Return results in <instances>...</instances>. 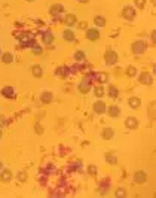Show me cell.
Here are the masks:
<instances>
[{
  "label": "cell",
  "instance_id": "6da1fadb",
  "mask_svg": "<svg viewBox=\"0 0 156 198\" xmlns=\"http://www.w3.org/2000/svg\"><path fill=\"white\" fill-rule=\"evenodd\" d=\"M131 49H132L134 54H143V52L146 51V42L144 40H135L134 43H132Z\"/></svg>",
  "mask_w": 156,
  "mask_h": 198
},
{
  "label": "cell",
  "instance_id": "7a4b0ae2",
  "mask_svg": "<svg viewBox=\"0 0 156 198\" xmlns=\"http://www.w3.org/2000/svg\"><path fill=\"white\" fill-rule=\"evenodd\" d=\"M104 61H106L107 66H113V64H116V61H117V54H116L115 51H107L106 55H104Z\"/></svg>",
  "mask_w": 156,
  "mask_h": 198
},
{
  "label": "cell",
  "instance_id": "3957f363",
  "mask_svg": "<svg viewBox=\"0 0 156 198\" xmlns=\"http://www.w3.org/2000/svg\"><path fill=\"white\" fill-rule=\"evenodd\" d=\"M122 16L125 20H132L135 16V9L132 6H125L122 9Z\"/></svg>",
  "mask_w": 156,
  "mask_h": 198
},
{
  "label": "cell",
  "instance_id": "277c9868",
  "mask_svg": "<svg viewBox=\"0 0 156 198\" xmlns=\"http://www.w3.org/2000/svg\"><path fill=\"white\" fill-rule=\"evenodd\" d=\"M134 180H135L137 183H146V180H147V173L143 170H138L135 171V174H134Z\"/></svg>",
  "mask_w": 156,
  "mask_h": 198
},
{
  "label": "cell",
  "instance_id": "5b68a950",
  "mask_svg": "<svg viewBox=\"0 0 156 198\" xmlns=\"http://www.w3.org/2000/svg\"><path fill=\"white\" fill-rule=\"evenodd\" d=\"M125 127L129 128V130H135L137 127H138V121H137V118H134V116L126 118V121H125Z\"/></svg>",
  "mask_w": 156,
  "mask_h": 198
},
{
  "label": "cell",
  "instance_id": "8992f818",
  "mask_svg": "<svg viewBox=\"0 0 156 198\" xmlns=\"http://www.w3.org/2000/svg\"><path fill=\"white\" fill-rule=\"evenodd\" d=\"M86 37L89 40H98L100 39V31L97 28H88L86 30Z\"/></svg>",
  "mask_w": 156,
  "mask_h": 198
},
{
  "label": "cell",
  "instance_id": "52a82bcc",
  "mask_svg": "<svg viewBox=\"0 0 156 198\" xmlns=\"http://www.w3.org/2000/svg\"><path fill=\"white\" fill-rule=\"evenodd\" d=\"M11 179H12V171L11 170H3L0 173V180L2 182L7 183V182H11Z\"/></svg>",
  "mask_w": 156,
  "mask_h": 198
},
{
  "label": "cell",
  "instance_id": "ba28073f",
  "mask_svg": "<svg viewBox=\"0 0 156 198\" xmlns=\"http://www.w3.org/2000/svg\"><path fill=\"white\" fill-rule=\"evenodd\" d=\"M140 82H141V83H146V85H152L153 79H152V76H150L147 72H143L141 75H140Z\"/></svg>",
  "mask_w": 156,
  "mask_h": 198
},
{
  "label": "cell",
  "instance_id": "9c48e42d",
  "mask_svg": "<svg viewBox=\"0 0 156 198\" xmlns=\"http://www.w3.org/2000/svg\"><path fill=\"white\" fill-rule=\"evenodd\" d=\"M128 104H129V107H132V109H138L141 106V100L138 97H131L128 100Z\"/></svg>",
  "mask_w": 156,
  "mask_h": 198
},
{
  "label": "cell",
  "instance_id": "30bf717a",
  "mask_svg": "<svg viewBox=\"0 0 156 198\" xmlns=\"http://www.w3.org/2000/svg\"><path fill=\"white\" fill-rule=\"evenodd\" d=\"M94 112L95 113H100V115L104 113V112H106V104H104L103 101H97L94 104Z\"/></svg>",
  "mask_w": 156,
  "mask_h": 198
},
{
  "label": "cell",
  "instance_id": "8fae6325",
  "mask_svg": "<svg viewBox=\"0 0 156 198\" xmlns=\"http://www.w3.org/2000/svg\"><path fill=\"white\" fill-rule=\"evenodd\" d=\"M64 22H66V26H68V27H73V26L76 24V15L68 14L67 16H66V20H64Z\"/></svg>",
  "mask_w": 156,
  "mask_h": 198
},
{
  "label": "cell",
  "instance_id": "7c38bea8",
  "mask_svg": "<svg viewBox=\"0 0 156 198\" xmlns=\"http://www.w3.org/2000/svg\"><path fill=\"white\" fill-rule=\"evenodd\" d=\"M62 36H64V40H67V42H73V40H75V33H73V31H71L70 28L64 30Z\"/></svg>",
  "mask_w": 156,
  "mask_h": 198
},
{
  "label": "cell",
  "instance_id": "4fadbf2b",
  "mask_svg": "<svg viewBox=\"0 0 156 198\" xmlns=\"http://www.w3.org/2000/svg\"><path fill=\"white\" fill-rule=\"evenodd\" d=\"M107 112H109V115L112 116V118H116V116L121 115V109H119L117 106H110L109 109H107Z\"/></svg>",
  "mask_w": 156,
  "mask_h": 198
},
{
  "label": "cell",
  "instance_id": "5bb4252c",
  "mask_svg": "<svg viewBox=\"0 0 156 198\" xmlns=\"http://www.w3.org/2000/svg\"><path fill=\"white\" fill-rule=\"evenodd\" d=\"M2 96L7 97V98L14 97V88H12V87H5V88L2 89Z\"/></svg>",
  "mask_w": 156,
  "mask_h": 198
},
{
  "label": "cell",
  "instance_id": "9a60e30c",
  "mask_svg": "<svg viewBox=\"0 0 156 198\" xmlns=\"http://www.w3.org/2000/svg\"><path fill=\"white\" fill-rule=\"evenodd\" d=\"M62 9H64V6L62 5H60V3H57V5H54V6L51 7V14L52 15H58L62 12Z\"/></svg>",
  "mask_w": 156,
  "mask_h": 198
},
{
  "label": "cell",
  "instance_id": "2e32d148",
  "mask_svg": "<svg viewBox=\"0 0 156 198\" xmlns=\"http://www.w3.org/2000/svg\"><path fill=\"white\" fill-rule=\"evenodd\" d=\"M89 88H91V87H89L88 82H80L79 83V87H77L79 92H82V94H86V92L89 91Z\"/></svg>",
  "mask_w": 156,
  "mask_h": 198
},
{
  "label": "cell",
  "instance_id": "e0dca14e",
  "mask_svg": "<svg viewBox=\"0 0 156 198\" xmlns=\"http://www.w3.org/2000/svg\"><path fill=\"white\" fill-rule=\"evenodd\" d=\"M2 61L5 63V64H9V63L14 61V55L11 54V52H5V54L2 55Z\"/></svg>",
  "mask_w": 156,
  "mask_h": 198
},
{
  "label": "cell",
  "instance_id": "ac0fdd59",
  "mask_svg": "<svg viewBox=\"0 0 156 198\" xmlns=\"http://www.w3.org/2000/svg\"><path fill=\"white\" fill-rule=\"evenodd\" d=\"M107 94H109L112 98H116V97H117V94H119V91H117V88H116V87L110 85L109 88H107Z\"/></svg>",
  "mask_w": 156,
  "mask_h": 198
},
{
  "label": "cell",
  "instance_id": "d6986e66",
  "mask_svg": "<svg viewBox=\"0 0 156 198\" xmlns=\"http://www.w3.org/2000/svg\"><path fill=\"white\" fill-rule=\"evenodd\" d=\"M101 137L103 139H107V140L112 139V137H113V130H112V128H104L101 133Z\"/></svg>",
  "mask_w": 156,
  "mask_h": 198
},
{
  "label": "cell",
  "instance_id": "ffe728a7",
  "mask_svg": "<svg viewBox=\"0 0 156 198\" xmlns=\"http://www.w3.org/2000/svg\"><path fill=\"white\" fill-rule=\"evenodd\" d=\"M106 161L109 164H116L117 163V158H116L115 153H106Z\"/></svg>",
  "mask_w": 156,
  "mask_h": 198
},
{
  "label": "cell",
  "instance_id": "44dd1931",
  "mask_svg": "<svg viewBox=\"0 0 156 198\" xmlns=\"http://www.w3.org/2000/svg\"><path fill=\"white\" fill-rule=\"evenodd\" d=\"M43 40H45V43L51 45V43L54 42V36H52V33H51V31H48V33L43 34Z\"/></svg>",
  "mask_w": 156,
  "mask_h": 198
},
{
  "label": "cell",
  "instance_id": "7402d4cb",
  "mask_svg": "<svg viewBox=\"0 0 156 198\" xmlns=\"http://www.w3.org/2000/svg\"><path fill=\"white\" fill-rule=\"evenodd\" d=\"M42 101L43 103L52 101V92H43V94H42Z\"/></svg>",
  "mask_w": 156,
  "mask_h": 198
},
{
  "label": "cell",
  "instance_id": "603a6c76",
  "mask_svg": "<svg viewBox=\"0 0 156 198\" xmlns=\"http://www.w3.org/2000/svg\"><path fill=\"white\" fill-rule=\"evenodd\" d=\"M94 22L98 26V27H103V26H106V20H104V16H95L94 18Z\"/></svg>",
  "mask_w": 156,
  "mask_h": 198
},
{
  "label": "cell",
  "instance_id": "cb8c5ba5",
  "mask_svg": "<svg viewBox=\"0 0 156 198\" xmlns=\"http://www.w3.org/2000/svg\"><path fill=\"white\" fill-rule=\"evenodd\" d=\"M31 70H33V75L36 76V78H40L42 76V67L40 66H33Z\"/></svg>",
  "mask_w": 156,
  "mask_h": 198
},
{
  "label": "cell",
  "instance_id": "d4e9b609",
  "mask_svg": "<svg viewBox=\"0 0 156 198\" xmlns=\"http://www.w3.org/2000/svg\"><path fill=\"white\" fill-rule=\"evenodd\" d=\"M94 94H95V97H103L104 96V88H103V87H95Z\"/></svg>",
  "mask_w": 156,
  "mask_h": 198
},
{
  "label": "cell",
  "instance_id": "484cf974",
  "mask_svg": "<svg viewBox=\"0 0 156 198\" xmlns=\"http://www.w3.org/2000/svg\"><path fill=\"white\" fill-rule=\"evenodd\" d=\"M75 60H77V61L85 60V52H83V51H77V52L75 54Z\"/></svg>",
  "mask_w": 156,
  "mask_h": 198
},
{
  "label": "cell",
  "instance_id": "4316f807",
  "mask_svg": "<svg viewBox=\"0 0 156 198\" xmlns=\"http://www.w3.org/2000/svg\"><path fill=\"white\" fill-rule=\"evenodd\" d=\"M144 5H146V0H135V6L138 7V9H143Z\"/></svg>",
  "mask_w": 156,
  "mask_h": 198
},
{
  "label": "cell",
  "instance_id": "83f0119b",
  "mask_svg": "<svg viewBox=\"0 0 156 198\" xmlns=\"http://www.w3.org/2000/svg\"><path fill=\"white\" fill-rule=\"evenodd\" d=\"M18 179H20L21 182L27 180V173H25V171H21V173H18Z\"/></svg>",
  "mask_w": 156,
  "mask_h": 198
},
{
  "label": "cell",
  "instance_id": "f1b7e54d",
  "mask_svg": "<svg viewBox=\"0 0 156 198\" xmlns=\"http://www.w3.org/2000/svg\"><path fill=\"white\" fill-rule=\"evenodd\" d=\"M31 46H33V52L34 54H40L42 52V49H40V46H39V45H36V43H33V45H31Z\"/></svg>",
  "mask_w": 156,
  "mask_h": 198
},
{
  "label": "cell",
  "instance_id": "f546056e",
  "mask_svg": "<svg viewBox=\"0 0 156 198\" xmlns=\"http://www.w3.org/2000/svg\"><path fill=\"white\" fill-rule=\"evenodd\" d=\"M126 195V192H125V189H122V188H119L117 191H116V197H125Z\"/></svg>",
  "mask_w": 156,
  "mask_h": 198
},
{
  "label": "cell",
  "instance_id": "4dcf8cb0",
  "mask_svg": "<svg viewBox=\"0 0 156 198\" xmlns=\"http://www.w3.org/2000/svg\"><path fill=\"white\" fill-rule=\"evenodd\" d=\"M135 67H132V66H129L128 67V72H126V73H128V76H135Z\"/></svg>",
  "mask_w": 156,
  "mask_h": 198
},
{
  "label": "cell",
  "instance_id": "1f68e13d",
  "mask_svg": "<svg viewBox=\"0 0 156 198\" xmlns=\"http://www.w3.org/2000/svg\"><path fill=\"white\" fill-rule=\"evenodd\" d=\"M36 130H37V134H42V133H43V130H42L40 125H36Z\"/></svg>",
  "mask_w": 156,
  "mask_h": 198
},
{
  "label": "cell",
  "instance_id": "d6a6232c",
  "mask_svg": "<svg viewBox=\"0 0 156 198\" xmlns=\"http://www.w3.org/2000/svg\"><path fill=\"white\" fill-rule=\"evenodd\" d=\"M89 173H91V174H94V173H95V171H94V167H92V165L89 167Z\"/></svg>",
  "mask_w": 156,
  "mask_h": 198
},
{
  "label": "cell",
  "instance_id": "836d02e7",
  "mask_svg": "<svg viewBox=\"0 0 156 198\" xmlns=\"http://www.w3.org/2000/svg\"><path fill=\"white\" fill-rule=\"evenodd\" d=\"M152 39H153V42L156 40V31H153V33H152Z\"/></svg>",
  "mask_w": 156,
  "mask_h": 198
},
{
  "label": "cell",
  "instance_id": "e575fe53",
  "mask_svg": "<svg viewBox=\"0 0 156 198\" xmlns=\"http://www.w3.org/2000/svg\"><path fill=\"white\" fill-rule=\"evenodd\" d=\"M79 27H80V28H85V27H86V22H82V24L79 26Z\"/></svg>",
  "mask_w": 156,
  "mask_h": 198
},
{
  "label": "cell",
  "instance_id": "d590c367",
  "mask_svg": "<svg viewBox=\"0 0 156 198\" xmlns=\"http://www.w3.org/2000/svg\"><path fill=\"white\" fill-rule=\"evenodd\" d=\"M3 119H5V118H0V127H2V125L5 124V121H3Z\"/></svg>",
  "mask_w": 156,
  "mask_h": 198
},
{
  "label": "cell",
  "instance_id": "8d00e7d4",
  "mask_svg": "<svg viewBox=\"0 0 156 198\" xmlns=\"http://www.w3.org/2000/svg\"><path fill=\"white\" fill-rule=\"evenodd\" d=\"M77 2H79V3H88L89 0H77Z\"/></svg>",
  "mask_w": 156,
  "mask_h": 198
},
{
  "label": "cell",
  "instance_id": "74e56055",
  "mask_svg": "<svg viewBox=\"0 0 156 198\" xmlns=\"http://www.w3.org/2000/svg\"><path fill=\"white\" fill-rule=\"evenodd\" d=\"M2 167H3V164H2V163H0V171H2Z\"/></svg>",
  "mask_w": 156,
  "mask_h": 198
},
{
  "label": "cell",
  "instance_id": "f35d334b",
  "mask_svg": "<svg viewBox=\"0 0 156 198\" xmlns=\"http://www.w3.org/2000/svg\"><path fill=\"white\" fill-rule=\"evenodd\" d=\"M0 139H2V131H0Z\"/></svg>",
  "mask_w": 156,
  "mask_h": 198
}]
</instances>
